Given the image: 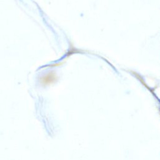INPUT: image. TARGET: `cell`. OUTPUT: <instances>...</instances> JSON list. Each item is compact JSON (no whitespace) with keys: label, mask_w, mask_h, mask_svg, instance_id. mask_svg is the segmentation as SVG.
I'll use <instances>...</instances> for the list:
<instances>
[{"label":"cell","mask_w":160,"mask_h":160,"mask_svg":"<svg viewBox=\"0 0 160 160\" xmlns=\"http://www.w3.org/2000/svg\"><path fill=\"white\" fill-rule=\"evenodd\" d=\"M55 75L52 73H49L41 78L42 83L44 84H50L55 81Z\"/></svg>","instance_id":"6da1fadb"}]
</instances>
